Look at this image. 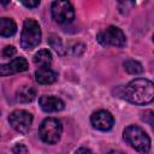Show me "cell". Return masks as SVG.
Listing matches in <instances>:
<instances>
[{"instance_id": "cell-1", "label": "cell", "mask_w": 154, "mask_h": 154, "mask_svg": "<svg viewBox=\"0 0 154 154\" xmlns=\"http://www.w3.org/2000/svg\"><path fill=\"white\" fill-rule=\"evenodd\" d=\"M122 97L135 105H147L154 99V84L147 78H135L122 90Z\"/></svg>"}, {"instance_id": "cell-2", "label": "cell", "mask_w": 154, "mask_h": 154, "mask_svg": "<svg viewBox=\"0 0 154 154\" xmlns=\"http://www.w3.org/2000/svg\"><path fill=\"white\" fill-rule=\"evenodd\" d=\"M123 137L131 148H134L140 153L147 154L150 150L149 136L142 128L137 125H129L128 128H125L123 132Z\"/></svg>"}, {"instance_id": "cell-3", "label": "cell", "mask_w": 154, "mask_h": 154, "mask_svg": "<svg viewBox=\"0 0 154 154\" xmlns=\"http://www.w3.org/2000/svg\"><path fill=\"white\" fill-rule=\"evenodd\" d=\"M40 42H41L40 24L32 18L25 19L23 23V29L20 34V46L24 49L30 51L35 48Z\"/></svg>"}, {"instance_id": "cell-4", "label": "cell", "mask_w": 154, "mask_h": 154, "mask_svg": "<svg viewBox=\"0 0 154 154\" xmlns=\"http://www.w3.org/2000/svg\"><path fill=\"white\" fill-rule=\"evenodd\" d=\"M63 134V125L61 122L57 118H46L38 129L40 138L48 144H55L59 142Z\"/></svg>"}, {"instance_id": "cell-5", "label": "cell", "mask_w": 154, "mask_h": 154, "mask_svg": "<svg viewBox=\"0 0 154 154\" xmlns=\"http://www.w3.org/2000/svg\"><path fill=\"white\" fill-rule=\"evenodd\" d=\"M97 42L103 47H124L126 45V37L122 29L114 25H109L101 30L96 35Z\"/></svg>"}, {"instance_id": "cell-6", "label": "cell", "mask_w": 154, "mask_h": 154, "mask_svg": "<svg viewBox=\"0 0 154 154\" xmlns=\"http://www.w3.org/2000/svg\"><path fill=\"white\" fill-rule=\"evenodd\" d=\"M51 13L53 19L59 24H69L75 18V10L72 4L65 0L53 1L51 6Z\"/></svg>"}, {"instance_id": "cell-7", "label": "cell", "mask_w": 154, "mask_h": 154, "mask_svg": "<svg viewBox=\"0 0 154 154\" xmlns=\"http://www.w3.org/2000/svg\"><path fill=\"white\" fill-rule=\"evenodd\" d=\"M10 125L19 134H28L32 124V114L25 109H16L8 116Z\"/></svg>"}, {"instance_id": "cell-8", "label": "cell", "mask_w": 154, "mask_h": 154, "mask_svg": "<svg viewBox=\"0 0 154 154\" xmlns=\"http://www.w3.org/2000/svg\"><path fill=\"white\" fill-rule=\"evenodd\" d=\"M90 123L93 128L100 131H109L114 125V118L111 114V112L100 109L90 116Z\"/></svg>"}, {"instance_id": "cell-9", "label": "cell", "mask_w": 154, "mask_h": 154, "mask_svg": "<svg viewBox=\"0 0 154 154\" xmlns=\"http://www.w3.org/2000/svg\"><path fill=\"white\" fill-rule=\"evenodd\" d=\"M29 69V63L24 57H18L12 59L10 63L0 65V76H10L18 72L26 71Z\"/></svg>"}, {"instance_id": "cell-10", "label": "cell", "mask_w": 154, "mask_h": 154, "mask_svg": "<svg viewBox=\"0 0 154 154\" xmlns=\"http://www.w3.org/2000/svg\"><path fill=\"white\" fill-rule=\"evenodd\" d=\"M40 107L43 112L46 113H54V112H60L64 109L65 103L61 99L53 96V95H43L38 99Z\"/></svg>"}, {"instance_id": "cell-11", "label": "cell", "mask_w": 154, "mask_h": 154, "mask_svg": "<svg viewBox=\"0 0 154 154\" xmlns=\"http://www.w3.org/2000/svg\"><path fill=\"white\" fill-rule=\"evenodd\" d=\"M35 79L38 84H52L57 81V73L51 67H38L35 71Z\"/></svg>"}, {"instance_id": "cell-12", "label": "cell", "mask_w": 154, "mask_h": 154, "mask_svg": "<svg viewBox=\"0 0 154 154\" xmlns=\"http://www.w3.org/2000/svg\"><path fill=\"white\" fill-rule=\"evenodd\" d=\"M36 97V89L31 85H22L16 91V100L20 103H29Z\"/></svg>"}, {"instance_id": "cell-13", "label": "cell", "mask_w": 154, "mask_h": 154, "mask_svg": "<svg viewBox=\"0 0 154 154\" xmlns=\"http://www.w3.org/2000/svg\"><path fill=\"white\" fill-rule=\"evenodd\" d=\"M17 31V24L12 18L2 17L0 18V36L10 37L13 36Z\"/></svg>"}, {"instance_id": "cell-14", "label": "cell", "mask_w": 154, "mask_h": 154, "mask_svg": "<svg viewBox=\"0 0 154 154\" xmlns=\"http://www.w3.org/2000/svg\"><path fill=\"white\" fill-rule=\"evenodd\" d=\"M53 61L52 53L48 49H40L35 55H34V63L38 67H49Z\"/></svg>"}, {"instance_id": "cell-15", "label": "cell", "mask_w": 154, "mask_h": 154, "mask_svg": "<svg viewBox=\"0 0 154 154\" xmlns=\"http://www.w3.org/2000/svg\"><path fill=\"white\" fill-rule=\"evenodd\" d=\"M123 66H124L125 71L131 75H138V73L143 72V67H142L141 63H138L137 60H134V59H126L124 61Z\"/></svg>"}, {"instance_id": "cell-16", "label": "cell", "mask_w": 154, "mask_h": 154, "mask_svg": "<svg viewBox=\"0 0 154 154\" xmlns=\"http://www.w3.org/2000/svg\"><path fill=\"white\" fill-rule=\"evenodd\" d=\"M48 42H49V46H51L59 55H65L66 49L64 48L63 41H61V38H60L58 35H51L49 38H48Z\"/></svg>"}, {"instance_id": "cell-17", "label": "cell", "mask_w": 154, "mask_h": 154, "mask_svg": "<svg viewBox=\"0 0 154 154\" xmlns=\"http://www.w3.org/2000/svg\"><path fill=\"white\" fill-rule=\"evenodd\" d=\"M153 118H154V113H153V111H150V109H147V111L142 112L141 119H142L144 123H148L150 126L153 125Z\"/></svg>"}, {"instance_id": "cell-18", "label": "cell", "mask_w": 154, "mask_h": 154, "mask_svg": "<svg viewBox=\"0 0 154 154\" xmlns=\"http://www.w3.org/2000/svg\"><path fill=\"white\" fill-rule=\"evenodd\" d=\"M12 153H13V154H26V153H28V148H26V146L23 144V143H17V144L13 146Z\"/></svg>"}, {"instance_id": "cell-19", "label": "cell", "mask_w": 154, "mask_h": 154, "mask_svg": "<svg viewBox=\"0 0 154 154\" xmlns=\"http://www.w3.org/2000/svg\"><path fill=\"white\" fill-rule=\"evenodd\" d=\"M84 48H85V46L83 45V43H81V42H77V43H75L73 46H72V48H71V51H72V53H73V55H81L83 52H84Z\"/></svg>"}, {"instance_id": "cell-20", "label": "cell", "mask_w": 154, "mask_h": 154, "mask_svg": "<svg viewBox=\"0 0 154 154\" xmlns=\"http://www.w3.org/2000/svg\"><path fill=\"white\" fill-rule=\"evenodd\" d=\"M16 52H17V49L13 46H6L4 48V51H2V55L5 58H11V57H13L16 54Z\"/></svg>"}, {"instance_id": "cell-21", "label": "cell", "mask_w": 154, "mask_h": 154, "mask_svg": "<svg viewBox=\"0 0 154 154\" xmlns=\"http://www.w3.org/2000/svg\"><path fill=\"white\" fill-rule=\"evenodd\" d=\"M22 4L25 6V7H29V8H35L40 5V1L38 0H35V1H22Z\"/></svg>"}, {"instance_id": "cell-22", "label": "cell", "mask_w": 154, "mask_h": 154, "mask_svg": "<svg viewBox=\"0 0 154 154\" xmlns=\"http://www.w3.org/2000/svg\"><path fill=\"white\" fill-rule=\"evenodd\" d=\"M75 154H94L89 148H85V147H81V148H78L77 150H76V153Z\"/></svg>"}, {"instance_id": "cell-23", "label": "cell", "mask_w": 154, "mask_h": 154, "mask_svg": "<svg viewBox=\"0 0 154 154\" xmlns=\"http://www.w3.org/2000/svg\"><path fill=\"white\" fill-rule=\"evenodd\" d=\"M107 154H124V153L120 152V150H116V149H113V150H109Z\"/></svg>"}]
</instances>
